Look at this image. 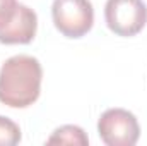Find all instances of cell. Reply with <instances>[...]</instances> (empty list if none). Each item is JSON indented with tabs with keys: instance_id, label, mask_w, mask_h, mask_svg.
Segmentation results:
<instances>
[{
	"instance_id": "obj_1",
	"label": "cell",
	"mask_w": 147,
	"mask_h": 146,
	"mask_svg": "<svg viewBox=\"0 0 147 146\" xmlns=\"http://www.w3.org/2000/svg\"><path fill=\"white\" fill-rule=\"evenodd\" d=\"M43 69L36 57L14 55L0 69V102L10 108L33 105L41 93Z\"/></svg>"
},
{
	"instance_id": "obj_2",
	"label": "cell",
	"mask_w": 147,
	"mask_h": 146,
	"mask_svg": "<svg viewBox=\"0 0 147 146\" xmlns=\"http://www.w3.org/2000/svg\"><path fill=\"white\" fill-rule=\"evenodd\" d=\"M51 17L55 28L67 38H82L94 23L91 0H53Z\"/></svg>"
},
{
	"instance_id": "obj_3",
	"label": "cell",
	"mask_w": 147,
	"mask_h": 146,
	"mask_svg": "<svg viewBox=\"0 0 147 146\" xmlns=\"http://www.w3.org/2000/svg\"><path fill=\"white\" fill-rule=\"evenodd\" d=\"M105 21L118 36H135L147 23V5L144 0H108Z\"/></svg>"
},
{
	"instance_id": "obj_4",
	"label": "cell",
	"mask_w": 147,
	"mask_h": 146,
	"mask_svg": "<svg viewBox=\"0 0 147 146\" xmlns=\"http://www.w3.org/2000/svg\"><path fill=\"white\" fill-rule=\"evenodd\" d=\"M98 132L108 146H134L139 141L140 127L137 117L125 108H108L98 120Z\"/></svg>"
},
{
	"instance_id": "obj_5",
	"label": "cell",
	"mask_w": 147,
	"mask_h": 146,
	"mask_svg": "<svg viewBox=\"0 0 147 146\" xmlns=\"http://www.w3.org/2000/svg\"><path fill=\"white\" fill-rule=\"evenodd\" d=\"M38 29L36 12L24 3H17L12 19L0 29V43L3 45H26L33 41Z\"/></svg>"
},
{
	"instance_id": "obj_6",
	"label": "cell",
	"mask_w": 147,
	"mask_h": 146,
	"mask_svg": "<svg viewBox=\"0 0 147 146\" xmlns=\"http://www.w3.org/2000/svg\"><path fill=\"white\" fill-rule=\"evenodd\" d=\"M46 145H89V138L79 126H62L53 131V134L48 138Z\"/></svg>"
},
{
	"instance_id": "obj_7",
	"label": "cell",
	"mask_w": 147,
	"mask_h": 146,
	"mask_svg": "<svg viewBox=\"0 0 147 146\" xmlns=\"http://www.w3.org/2000/svg\"><path fill=\"white\" fill-rule=\"evenodd\" d=\"M21 141V129L19 126L0 115V146H14Z\"/></svg>"
},
{
	"instance_id": "obj_8",
	"label": "cell",
	"mask_w": 147,
	"mask_h": 146,
	"mask_svg": "<svg viewBox=\"0 0 147 146\" xmlns=\"http://www.w3.org/2000/svg\"><path fill=\"white\" fill-rule=\"evenodd\" d=\"M17 3H19L17 0H0V29L12 19Z\"/></svg>"
}]
</instances>
